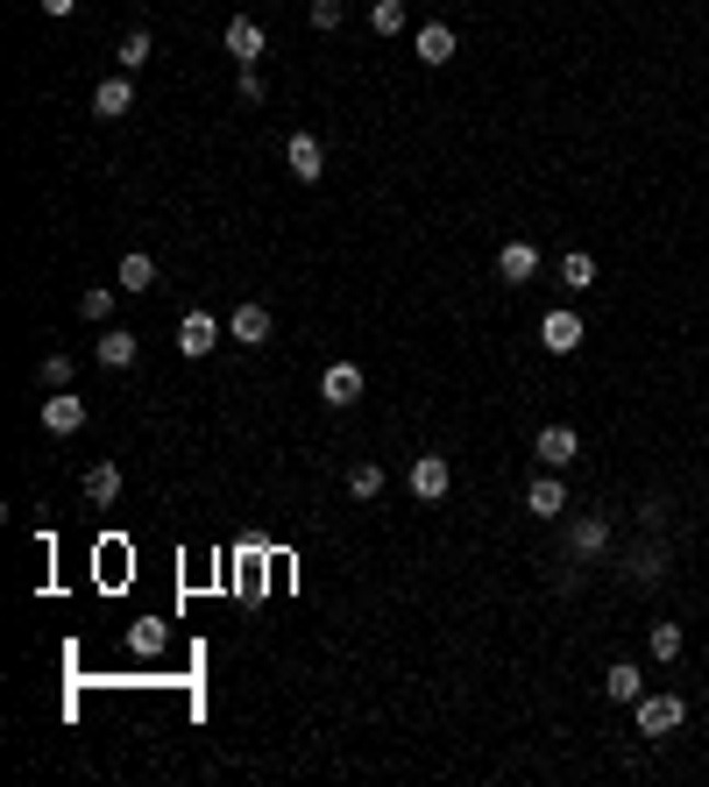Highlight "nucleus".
I'll list each match as a JSON object with an SVG mask.
<instances>
[{"label": "nucleus", "instance_id": "7", "mask_svg": "<svg viewBox=\"0 0 709 787\" xmlns=\"http://www.w3.org/2000/svg\"><path fill=\"white\" fill-rule=\"evenodd\" d=\"M539 341H547V355H575L582 347V312H547V320H539Z\"/></svg>", "mask_w": 709, "mask_h": 787}, {"label": "nucleus", "instance_id": "17", "mask_svg": "<svg viewBox=\"0 0 709 787\" xmlns=\"http://www.w3.org/2000/svg\"><path fill=\"white\" fill-rule=\"evenodd\" d=\"M85 497H93V504L107 511L114 497H121V468H114V461H93V468H85Z\"/></svg>", "mask_w": 709, "mask_h": 787}, {"label": "nucleus", "instance_id": "22", "mask_svg": "<svg viewBox=\"0 0 709 787\" xmlns=\"http://www.w3.org/2000/svg\"><path fill=\"white\" fill-rule=\"evenodd\" d=\"M561 284H568V292H596V255H561Z\"/></svg>", "mask_w": 709, "mask_h": 787}, {"label": "nucleus", "instance_id": "29", "mask_svg": "<svg viewBox=\"0 0 709 787\" xmlns=\"http://www.w3.org/2000/svg\"><path fill=\"white\" fill-rule=\"evenodd\" d=\"M241 100H249V107H263V100H270V85H263V71H255V65H241Z\"/></svg>", "mask_w": 709, "mask_h": 787}, {"label": "nucleus", "instance_id": "15", "mask_svg": "<svg viewBox=\"0 0 709 787\" xmlns=\"http://www.w3.org/2000/svg\"><path fill=\"white\" fill-rule=\"evenodd\" d=\"M228 334H235L241 347H263V341H270V306H235Z\"/></svg>", "mask_w": 709, "mask_h": 787}, {"label": "nucleus", "instance_id": "24", "mask_svg": "<svg viewBox=\"0 0 709 787\" xmlns=\"http://www.w3.org/2000/svg\"><path fill=\"white\" fill-rule=\"evenodd\" d=\"M114 292H121V284H93V292L79 298V312H85L93 327H107V320H114Z\"/></svg>", "mask_w": 709, "mask_h": 787}, {"label": "nucleus", "instance_id": "6", "mask_svg": "<svg viewBox=\"0 0 709 787\" xmlns=\"http://www.w3.org/2000/svg\"><path fill=\"white\" fill-rule=\"evenodd\" d=\"M320 398L334 404V412L362 404V369H355V362H327V376H320Z\"/></svg>", "mask_w": 709, "mask_h": 787}, {"label": "nucleus", "instance_id": "20", "mask_svg": "<svg viewBox=\"0 0 709 787\" xmlns=\"http://www.w3.org/2000/svg\"><path fill=\"white\" fill-rule=\"evenodd\" d=\"M100 362H107V369H128L135 362V334L128 327H107V334H100Z\"/></svg>", "mask_w": 709, "mask_h": 787}, {"label": "nucleus", "instance_id": "4", "mask_svg": "<svg viewBox=\"0 0 709 787\" xmlns=\"http://www.w3.org/2000/svg\"><path fill=\"white\" fill-rule=\"evenodd\" d=\"M214 341H220V320H214V312H199V306H192L185 320H178V355H192V362H199V355H214Z\"/></svg>", "mask_w": 709, "mask_h": 787}, {"label": "nucleus", "instance_id": "1", "mask_svg": "<svg viewBox=\"0 0 709 787\" xmlns=\"http://www.w3.org/2000/svg\"><path fill=\"white\" fill-rule=\"evenodd\" d=\"M631 717H639V738H674L688 723V703L674 688H660V695H639L631 703Z\"/></svg>", "mask_w": 709, "mask_h": 787}, {"label": "nucleus", "instance_id": "31", "mask_svg": "<svg viewBox=\"0 0 709 787\" xmlns=\"http://www.w3.org/2000/svg\"><path fill=\"white\" fill-rule=\"evenodd\" d=\"M71 8H79V0H43V14H50V22H65Z\"/></svg>", "mask_w": 709, "mask_h": 787}, {"label": "nucleus", "instance_id": "2", "mask_svg": "<svg viewBox=\"0 0 709 787\" xmlns=\"http://www.w3.org/2000/svg\"><path fill=\"white\" fill-rule=\"evenodd\" d=\"M284 171H291L298 185H320V178H327V149H320V135H291V142H284Z\"/></svg>", "mask_w": 709, "mask_h": 787}, {"label": "nucleus", "instance_id": "23", "mask_svg": "<svg viewBox=\"0 0 709 787\" xmlns=\"http://www.w3.org/2000/svg\"><path fill=\"white\" fill-rule=\"evenodd\" d=\"M114 65H121V71H142V65H149V28H128V36H121Z\"/></svg>", "mask_w": 709, "mask_h": 787}, {"label": "nucleus", "instance_id": "14", "mask_svg": "<svg viewBox=\"0 0 709 787\" xmlns=\"http://www.w3.org/2000/svg\"><path fill=\"white\" fill-rule=\"evenodd\" d=\"M114 284H121V292H157V255L128 249V255H121V270H114Z\"/></svg>", "mask_w": 709, "mask_h": 787}, {"label": "nucleus", "instance_id": "12", "mask_svg": "<svg viewBox=\"0 0 709 787\" xmlns=\"http://www.w3.org/2000/svg\"><path fill=\"white\" fill-rule=\"evenodd\" d=\"M603 547H610V518H575L568 525V554H575V561H596Z\"/></svg>", "mask_w": 709, "mask_h": 787}, {"label": "nucleus", "instance_id": "30", "mask_svg": "<svg viewBox=\"0 0 709 787\" xmlns=\"http://www.w3.org/2000/svg\"><path fill=\"white\" fill-rule=\"evenodd\" d=\"M631 582H660V554H653V547H645L639 561H631Z\"/></svg>", "mask_w": 709, "mask_h": 787}, {"label": "nucleus", "instance_id": "11", "mask_svg": "<svg viewBox=\"0 0 709 787\" xmlns=\"http://www.w3.org/2000/svg\"><path fill=\"white\" fill-rule=\"evenodd\" d=\"M128 107H135V85H128V71H114V79H100V85H93V114H100V121H121Z\"/></svg>", "mask_w": 709, "mask_h": 787}, {"label": "nucleus", "instance_id": "27", "mask_svg": "<svg viewBox=\"0 0 709 787\" xmlns=\"http://www.w3.org/2000/svg\"><path fill=\"white\" fill-rule=\"evenodd\" d=\"M341 14H348L341 0H312V8H306V22L320 28V36H334V28H341Z\"/></svg>", "mask_w": 709, "mask_h": 787}, {"label": "nucleus", "instance_id": "19", "mask_svg": "<svg viewBox=\"0 0 709 787\" xmlns=\"http://www.w3.org/2000/svg\"><path fill=\"white\" fill-rule=\"evenodd\" d=\"M348 497H355V504H376V497H384V468H376V461H355V468H348Z\"/></svg>", "mask_w": 709, "mask_h": 787}, {"label": "nucleus", "instance_id": "21", "mask_svg": "<svg viewBox=\"0 0 709 787\" xmlns=\"http://www.w3.org/2000/svg\"><path fill=\"white\" fill-rule=\"evenodd\" d=\"M682 625H667V617H660V625L653 631H645V653H653V660H682Z\"/></svg>", "mask_w": 709, "mask_h": 787}, {"label": "nucleus", "instance_id": "25", "mask_svg": "<svg viewBox=\"0 0 709 787\" xmlns=\"http://www.w3.org/2000/svg\"><path fill=\"white\" fill-rule=\"evenodd\" d=\"M369 28L376 36H398L404 28V0H369Z\"/></svg>", "mask_w": 709, "mask_h": 787}, {"label": "nucleus", "instance_id": "18", "mask_svg": "<svg viewBox=\"0 0 709 787\" xmlns=\"http://www.w3.org/2000/svg\"><path fill=\"white\" fill-rule=\"evenodd\" d=\"M228 57L235 65H255V57H263V28L255 22H228Z\"/></svg>", "mask_w": 709, "mask_h": 787}, {"label": "nucleus", "instance_id": "8", "mask_svg": "<svg viewBox=\"0 0 709 787\" xmlns=\"http://www.w3.org/2000/svg\"><path fill=\"white\" fill-rule=\"evenodd\" d=\"M525 511H533V518H561V511H568V482H561V468H547V476L525 490Z\"/></svg>", "mask_w": 709, "mask_h": 787}, {"label": "nucleus", "instance_id": "3", "mask_svg": "<svg viewBox=\"0 0 709 787\" xmlns=\"http://www.w3.org/2000/svg\"><path fill=\"white\" fill-rule=\"evenodd\" d=\"M447 490H455V468H447V454H419V461H412V497H419V504H441Z\"/></svg>", "mask_w": 709, "mask_h": 787}, {"label": "nucleus", "instance_id": "26", "mask_svg": "<svg viewBox=\"0 0 709 787\" xmlns=\"http://www.w3.org/2000/svg\"><path fill=\"white\" fill-rule=\"evenodd\" d=\"M36 384L43 390H71V355H43L36 362Z\"/></svg>", "mask_w": 709, "mask_h": 787}, {"label": "nucleus", "instance_id": "5", "mask_svg": "<svg viewBox=\"0 0 709 787\" xmlns=\"http://www.w3.org/2000/svg\"><path fill=\"white\" fill-rule=\"evenodd\" d=\"M79 426H85V398H71V390H50V398H43V433L71 441Z\"/></svg>", "mask_w": 709, "mask_h": 787}, {"label": "nucleus", "instance_id": "10", "mask_svg": "<svg viewBox=\"0 0 709 787\" xmlns=\"http://www.w3.org/2000/svg\"><path fill=\"white\" fill-rule=\"evenodd\" d=\"M496 277L504 284H533L539 277V249L533 241H504V249H496Z\"/></svg>", "mask_w": 709, "mask_h": 787}, {"label": "nucleus", "instance_id": "13", "mask_svg": "<svg viewBox=\"0 0 709 787\" xmlns=\"http://www.w3.org/2000/svg\"><path fill=\"white\" fill-rule=\"evenodd\" d=\"M412 50H419V65H433V71H441L447 57H455V28H447V22H426V28L412 36Z\"/></svg>", "mask_w": 709, "mask_h": 787}, {"label": "nucleus", "instance_id": "28", "mask_svg": "<svg viewBox=\"0 0 709 787\" xmlns=\"http://www.w3.org/2000/svg\"><path fill=\"white\" fill-rule=\"evenodd\" d=\"M128 646H135V653H157V646H163V625H157V617H142V625H128Z\"/></svg>", "mask_w": 709, "mask_h": 787}, {"label": "nucleus", "instance_id": "9", "mask_svg": "<svg viewBox=\"0 0 709 787\" xmlns=\"http://www.w3.org/2000/svg\"><path fill=\"white\" fill-rule=\"evenodd\" d=\"M533 454H539V461H547V468H568V461H575V454H582V433H575V426H539Z\"/></svg>", "mask_w": 709, "mask_h": 787}, {"label": "nucleus", "instance_id": "16", "mask_svg": "<svg viewBox=\"0 0 709 787\" xmlns=\"http://www.w3.org/2000/svg\"><path fill=\"white\" fill-rule=\"evenodd\" d=\"M603 688H610V703H639V695H645V674L631 668V660H610V674H603Z\"/></svg>", "mask_w": 709, "mask_h": 787}]
</instances>
